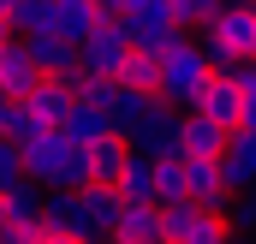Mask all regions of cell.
Here are the masks:
<instances>
[{
  "label": "cell",
  "mask_w": 256,
  "mask_h": 244,
  "mask_svg": "<svg viewBox=\"0 0 256 244\" xmlns=\"http://www.w3.org/2000/svg\"><path fill=\"white\" fill-rule=\"evenodd\" d=\"M48 131H54V125H42V120H36L24 96H12V102H6V114H0V137H6L12 149H30V143H42Z\"/></svg>",
  "instance_id": "obj_19"
},
{
  "label": "cell",
  "mask_w": 256,
  "mask_h": 244,
  "mask_svg": "<svg viewBox=\"0 0 256 244\" xmlns=\"http://www.w3.org/2000/svg\"><path fill=\"white\" fill-rule=\"evenodd\" d=\"M238 125H244V131H256V96H244V114H238Z\"/></svg>",
  "instance_id": "obj_34"
},
{
  "label": "cell",
  "mask_w": 256,
  "mask_h": 244,
  "mask_svg": "<svg viewBox=\"0 0 256 244\" xmlns=\"http://www.w3.org/2000/svg\"><path fill=\"white\" fill-rule=\"evenodd\" d=\"M232 78H238V90H244V96H256V54L232 66Z\"/></svg>",
  "instance_id": "obj_31"
},
{
  "label": "cell",
  "mask_w": 256,
  "mask_h": 244,
  "mask_svg": "<svg viewBox=\"0 0 256 244\" xmlns=\"http://www.w3.org/2000/svg\"><path fill=\"white\" fill-rule=\"evenodd\" d=\"M167 6H173L179 30H202V24H208V18H214V12H220L226 0H167Z\"/></svg>",
  "instance_id": "obj_28"
},
{
  "label": "cell",
  "mask_w": 256,
  "mask_h": 244,
  "mask_svg": "<svg viewBox=\"0 0 256 244\" xmlns=\"http://www.w3.org/2000/svg\"><path fill=\"white\" fill-rule=\"evenodd\" d=\"M114 244H167V220H161V202H120V220H114Z\"/></svg>",
  "instance_id": "obj_7"
},
{
  "label": "cell",
  "mask_w": 256,
  "mask_h": 244,
  "mask_svg": "<svg viewBox=\"0 0 256 244\" xmlns=\"http://www.w3.org/2000/svg\"><path fill=\"white\" fill-rule=\"evenodd\" d=\"M114 190H120L126 202H155V161L131 149V161H126V173H120V184H114Z\"/></svg>",
  "instance_id": "obj_23"
},
{
  "label": "cell",
  "mask_w": 256,
  "mask_h": 244,
  "mask_svg": "<svg viewBox=\"0 0 256 244\" xmlns=\"http://www.w3.org/2000/svg\"><path fill=\"white\" fill-rule=\"evenodd\" d=\"M226 238H232L226 208H202V214H196V226L185 232V244H226Z\"/></svg>",
  "instance_id": "obj_27"
},
{
  "label": "cell",
  "mask_w": 256,
  "mask_h": 244,
  "mask_svg": "<svg viewBox=\"0 0 256 244\" xmlns=\"http://www.w3.org/2000/svg\"><path fill=\"white\" fill-rule=\"evenodd\" d=\"M250 6H256V0H250Z\"/></svg>",
  "instance_id": "obj_40"
},
{
  "label": "cell",
  "mask_w": 256,
  "mask_h": 244,
  "mask_svg": "<svg viewBox=\"0 0 256 244\" xmlns=\"http://www.w3.org/2000/svg\"><path fill=\"white\" fill-rule=\"evenodd\" d=\"M18 179H24V155H18V149L0 137V190H12Z\"/></svg>",
  "instance_id": "obj_30"
},
{
  "label": "cell",
  "mask_w": 256,
  "mask_h": 244,
  "mask_svg": "<svg viewBox=\"0 0 256 244\" xmlns=\"http://www.w3.org/2000/svg\"><path fill=\"white\" fill-rule=\"evenodd\" d=\"M185 190H191L202 208H226L232 202V190L220 179V161L214 155H185Z\"/></svg>",
  "instance_id": "obj_10"
},
{
  "label": "cell",
  "mask_w": 256,
  "mask_h": 244,
  "mask_svg": "<svg viewBox=\"0 0 256 244\" xmlns=\"http://www.w3.org/2000/svg\"><path fill=\"white\" fill-rule=\"evenodd\" d=\"M226 220H232V232H250V238H256V184H250V190H232Z\"/></svg>",
  "instance_id": "obj_29"
},
{
  "label": "cell",
  "mask_w": 256,
  "mask_h": 244,
  "mask_svg": "<svg viewBox=\"0 0 256 244\" xmlns=\"http://www.w3.org/2000/svg\"><path fill=\"white\" fill-rule=\"evenodd\" d=\"M102 18H108V12H102V0H54V30L72 36V42H84Z\"/></svg>",
  "instance_id": "obj_20"
},
{
  "label": "cell",
  "mask_w": 256,
  "mask_h": 244,
  "mask_svg": "<svg viewBox=\"0 0 256 244\" xmlns=\"http://www.w3.org/2000/svg\"><path fill=\"white\" fill-rule=\"evenodd\" d=\"M54 131H66L72 143H96V137H108V108H90V102H72V114H66Z\"/></svg>",
  "instance_id": "obj_22"
},
{
  "label": "cell",
  "mask_w": 256,
  "mask_h": 244,
  "mask_svg": "<svg viewBox=\"0 0 256 244\" xmlns=\"http://www.w3.org/2000/svg\"><path fill=\"white\" fill-rule=\"evenodd\" d=\"M36 244H96V238H78V232H48V226H42V232H36Z\"/></svg>",
  "instance_id": "obj_32"
},
{
  "label": "cell",
  "mask_w": 256,
  "mask_h": 244,
  "mask_svg": "<svg viewBox=\"0 0 256 244\" xmlns=\"http://www.w3.org/2000/svg\"><path fill=\"white\" fill-rule=\"evenodd\" d=\"M196 114L214 120V125H226V131H238V114H244L238 78H232V72H208V84H202V96H196Z\"/></svg>",
  "instance_id": "obj_6"
},
{
  "label": "cell",
  "mask_w": 256,
  "mask_h": 244,
  "mask_svg": "<svg viewBox=\"0 0 256 244\" xmlns=\"http://www.w3.org/2000/svg\"><path fill=\"white\" fill-rule=\"evenodd\" d=\"M220 179H226V190H250L256 184V131H232L226 137V149H220Z\"/></svg>",
  "instance_id": "obj_11"
},
{
  "label": "cell",
  "mask_w": 256,
  "mask_h": 244,
  "mask_svg": "<svg viewBox=\"0 0 256 244\" xmlns=\"http://www.w3.org/2000/svg\"><path fill=\"white\" fill-rule=\"evenodd\" d=\"M179 196H191L185 190V155H167V161H155V202H179Z\"/></svg>",
  "instance_id": "obj_26"
},
{
  "label": "cell",
  "mask_w": 256,
  "mask_h": 244,
  "mask_svg": "<svg viewBox=\"0 0 256 244\" xmlns=\"http://www.w3.org/2000/svg\"><path fill=\"white\" fill-rule=\"evenodd\" d=\"M6 24H12V36H36V30H54V0H12Z\"/></svg>",
  "instance_id": "obj_25"
},
{
  "label": "cell",
  "mask_w": 256,
  "mask_h": 244,
  "mask_svg": "<svg viewBox=\"0 0 256 244\" xmlns=\"http://www.w3.org/2000/svg\"><path fill=\"white\" fill-rule=\"evenodd\" d=\"M66 143H72L66 131H48L42 143L18 149V155H24V179H30V184H42V190H54V184H60V161H66Z\"/></svg>",
  "instance_id": "obj_8"
},
{
  "label": "cell",
  "mask_w": 256,
  "mask_h": 244,
  "mask_svg": "<svg viewBox=\"0 0 256 244\" xmlns=\"http://www.w3.org/2000/svg\"><path fill=\"white\" fill-rule=\"evenodd\" d=\"M0 12H12V0H0Z\"/></svg>",
  "instance_id": "obj_38"
},
{
  "label": "cell",
  "mask_w": 256,
  "mask_h": 244,
  "mask_svg": "<svg viewBox=\"0 0 256 244\" xmlns=\"http://www.w3.org/2000/svg\"><path fill=\"white\" fill-rule=\"evenodd\" d=\"M78 202H84L90 232H96V238H114V220H120V202H126V196H120L114 184H84V190H78Z\"/></svg>",
  "instance_id": "obj_18"
},
{
  "label": "cell",
  "mask_w": 256,
  "mask_h": 244,
  "mask_svg": "<svg viewBox=\"0 0 256 244\" xmlns=\"http://www.w3.org/2000/svg\"><path fill=\"white\" fill-rule=\"evenodd\" d=\"M202 54L214 72H232L238 60L256 54V6L250 0H226L208 24H202Z\"/></svg>",
  "instance_id": "obj_2"
},
{
  "label": "cell",
  "mask_w": 256,
  "mask_h": 244,
  "mask_svg": "<svg viewBox=\"0 0 256 244\" xmlns=\"http://www.w3.org/2000/svg\"><path fill=\"white\" fill-rule=\"evenodd\" d=\"M6 220L24 226V232H42V184H30V179L12 184L6 190Z\"/></svg>",
  "instance_id": "obj_21"
},
{
  "label": "cell",
  "mask_w": 256,
  "mask_h": 244,
  "mask_svg": "<svg viewBox=\"0 0 256 244\" xmlns=\"http://www.w3.org/2000/svg\"><path fill=\"white\" fill-rule=\"evenodd\" d=\"M96 244H114V238H96Z\"/></svg>",
  "instance_id": "obj_39"
},
{
  "label": "cell",
  "mask_w": 256,
  "mask_h": 244,
  "mask_svg": "<svg viewBox=\"0 0 256 244\" xmlns=\"http://www.w3.org/2000/svg\"><path fill=\"white\" fill-rule=\"evenodd\" d=\"M6 226H12V220H6V190H0V232H6Z\"/></svg>",
  "instance_id": "obj_35"
},
{
  "label": "cell",
  "mask_w": 256,
  "mask_h": 244,
  "mask_svg": "<svg viewBox=\"0 0 256 244\" xmlns=\"http://www.w3.org/2000/svg\"><path fill=\"white\" fill-rule=\"evenodd\" d=\"M42 226H48V232H78V238H96V232H90V220H84L78 190H66V184L42 190Z\"/></svg>",
  "instance_id": "obj_14"
},
{
  "label": "cell",
  "mask_w": 256,
  "mask_h": 244,
  "mask_svg": "<svg viewBox=\"0 0 256 244\" xmlns=\"http://www.w3.org/2000/svg\"><path fill=\"white\" fill-rule=\"evenodd\" d=\"M0 244H36V232H24V226H6V232H0Z\"/></svg>",
  "instance_id": "obj_33"
},
{
  "label": "cell",
  "mask_w": 256,
  "mask_h": 244,
  "mask_svg": "<svg viewBox=\"0 0 256 244\" xmlns=\"http://www.w3.org/2000/svg\"><path fill=\"white\" fill-rule=\"evenodd\" d=\"M6 36H12V24H6V12H0V42H6Z\"/></svg>",
  "instance_id": "obj_36"
},
{
  "label": "cell",
  "mask_w": 256,
  "mask_h": 244,
  "mask_svg": "<svg viewBox=\"0 0 256 244\" xmlns=\"http://www.w3.org/2000/svg\"><path fill=\"white\" fill-rule=\"evenodd\" d=\"M131 149H137V155H149V161L185 155V149H179V108L155 102V108H149V120L137 125V131H131Z\"/></svg>",
  "instance_id": "obj_5"
},
{
  "label": "cell",
  "mask_w": 256,
  "mask_h": 244,
  "mask_svg": "<svg viewBox=\"0 0 256 244\" xmlns=\"http://www.w3.org/2000/svg\"><path fill=\"white\" fill-rule=\"evenodd\" d=\"M226 244H250V232H232V238H226Z\"/></svg>",
  "instance_id": "obj_37"
},
{
  "label": "cell",
  "mask_w": 256,
  "mask_h": 244,
  "mask_svg": "<svg viewBox=\"0 0 256 244\" xmlns=\"http://www.w3.org/2000/svg\"><path fill=\"white\" fill-rule=\"evenodd\" d=\"M24 42H30L42 78H72V72H78V42H72V36H60V30H36V36H24Z\"/></svg>",
  "instance_id": "obj_9"
},
{
  "label": "cell",
  "mask_w": 256,
  "mask_h": 244,
  "mask_svg": "<svg viewBox=\"0 0 256 244\" xmlns=\"http://www.w3.org/2000/svg\"><path fill=\"white\" fill-rule=\"evenodd\" d=\"M120 24H126L131 48H161L173 30H179V18H173V6L167 0H120V12H114Z\"/></svg>",
  "instance_id": "obj_4"
},
{
  "label": "cell",
  "mask_w": 256,
  "mask_h": 244,
  "mask_svg": "<svg viewBox=\"0 0 256 244\" xmlns=\"http://www.w3.org/2000/svg\"><path fill=\"white\" fill-rule=\"evenodd\" d=\"M131 60V36H126V24L120 18H102L84 42H78V66L84 72H96V78H120Z\"/></svg>",
  "instance_id": "obj_3"
},
{
  "label": "cell",
  "mask_w": 256,
  "mask_h": 244,
  "mask_svg": "<svg viewBox=\"0 0 256 244\" xmlns=\"http://www.w3.org/2000/svg\"><path fill=\"white\" fill-rule=\"evenodd\" d=\"M36 78H42V72H36L30 42H24V36H6V42H0V90H6V96H30Z\"/></svg>",
  "instance_id": "obj_13"
},
{
  "label": "cell",
  "mask_w": 256,
  "mask_h": 244,
  "mask_svg": "<svg viewBox=\"0 0 256 244\" xmlns=\"http://www.w3.org/2000/svg\"><path fill=\"white\" fill-rule=\"evenodd\" d=\"M208 72H214V66H208V54L185 42V30H173V36L161 42V90H155V96H161L167 108L191 114L196 96H202V84H208Z\"/></svg>",
  "instance_id": "obj_1"
},
{
  "label": "cell",
  "mask_w": 256,
  "mask_h": 244,
  "mask_svg": "<svg viewBox=\"0 0 256 244\" xmlns=\"http://www.w3.org/2000/svg\"><path fill=\"white\" fill-rule=\"evenodd\" d=\"M226 137H232V131H226V125H214V120H202V114H179V149H185V155H214V161H220V149H226Z\"/></svg>",
  "instance_id": "obj_15"
},
{
  "label": "cell",
  "mask_w": 256,
  "mask_h": 244,
  "mask_svg": "<svg viewBox=\"0 0 256 244\" xmlns=\"http://www.w3.org/2000/svg\"><path fill=\"white\" fill-rule=\"evenodd\" d=\"M120 84L143 90V96H155V90H161V48H131V60H126V72H120Z\"/></svg>",
  "instance_id": "obj_24"
},
{
  "label": "cell",
  "mask_w": 256,
  "mask_h": 244,
  "mask_svg": "<svg viewBox=\"0 0 256 244\" xmlns=\"http://www.w3.org/2000/svg\"><path fill=\"white\" fill-rule=\"evenodd\" d=\"M90 149V184H120V173H126V161H131V143L126 137H96V143H84Z\"/></svg>",
  "instance_id": "obj_16"
},
{
  "label": "cell",
  "mask_w": 256,
  "mask_h": 244,
  "mask_svg": "<svg viewBox=\"0 0 256 244\" xmlns=\"http://www.w3.org/2000/svg\"><path fill=\"white\" fill-rule=\"evenodd\" d=\"M155 102H161V96H143V90H131V84H114V96H108V131L131 143V131L149 120Z\"/></svg>",
  "instance_id": "obj_12"
},
{
  "label": "cell",
  "mask_w": 256,
  "mask_h": 244,
  "mask_svg": "<svg viewBox=\"0 0 256 244\" xmlns=\"http://www.w3.org/2000/svg\"><path fill=\"white\" fill-rule=\"evenodd\" d=\"M24 102H30V114H36L42 125H60L66 114H72V102H78V96H72V84H66V78H36Z\"/></svg>",
  "instance_id": "obj_17"
}]
</instances>
